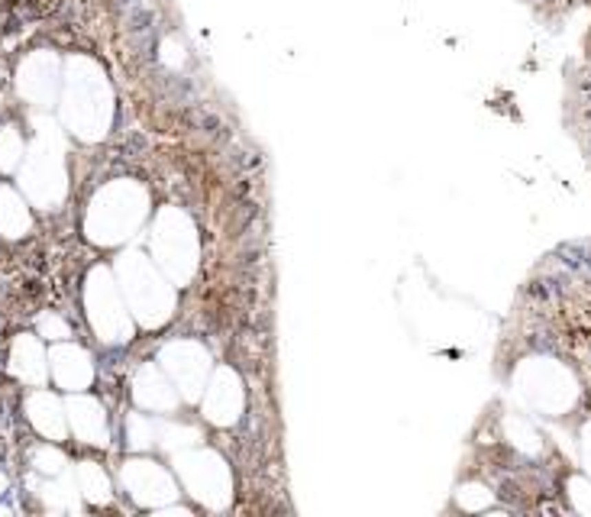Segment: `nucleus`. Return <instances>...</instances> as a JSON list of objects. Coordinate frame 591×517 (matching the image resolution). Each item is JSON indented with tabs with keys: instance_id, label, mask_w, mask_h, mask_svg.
I'll return each instance as SVG.
<instances>
[{
	"instance_id": "f257e3e1",
	"label": "nucleus",
	"mask_w": 591,
	"mask_h": 517,
	"mask_svg": "<svg viewBox=\"0 0 591 517\" xmlns=\"http://www.w3.org/2000/svg\"><path fill=\"white\" fill-rule=\"evenodd\" d=\"M129 3H133V0H116V7H129Z\"/></svg>"
}]
</instances>
